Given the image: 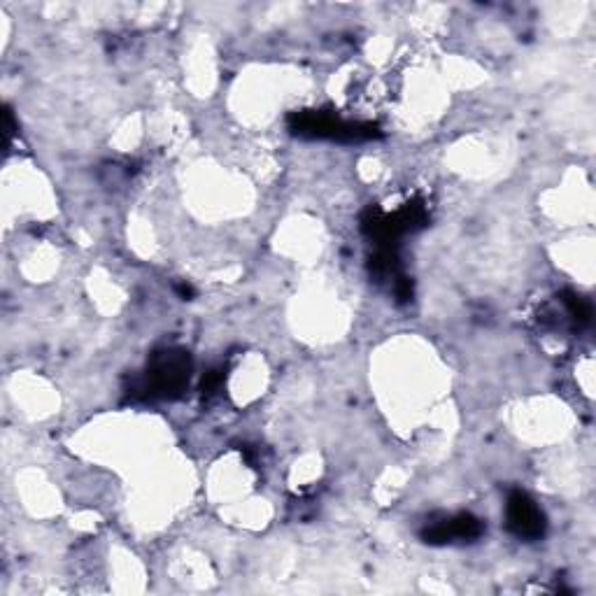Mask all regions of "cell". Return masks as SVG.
Instances as JSON below:
<instances>
[{
  "instance_id": "1",
  "label": "cell",
  "mask_w": 596,
  "mask_h": 596,
  "mask_svg": "<svg viewBox=\"0 0 596 596\" xmlns=\"http://www.w3.org/2000/svg\"><path fill=\"white\" fill-rule=\"evenodd\" d=\"M506 520L508 529L515 536L524 538V541H536L545 534V515L543 510L536 506V501L524 492L510 494L506 506Z\"/></svg>"
},
{
  "instance_id": "2",
  "label": "cell",
  "mask_w": 596,
  "mask_h": 596,
  "mask_svg": "<svg viewBox=\"0 0 596 596\" xmlns=\"http://www.w3.org/2000/svg\"><path fill=\"white\" fill-rule=\"evenodd\" d=\"M189 378V361L182 354H166L154 364L149 371V382H152L154 394H173L180 392L184 382Z\"/></svg>"
},
{
  "instance_id": "3",
  "label": "cell",
  "mask_w": 596,
  "mask_h": 596,
  "mask_svg": "<svg viewBox=\"0 0 596 596\" xmlns=\"http://www.w3.org/2000/svg\"><path fill=\"white\" fill-rule=\"evenodd\" d=\"M480 522L471 515H457V517H447V520L431 524V529H427V541L431 543H450L454 538H475L480 536Z\"/></svg>"
}]
</instances>
